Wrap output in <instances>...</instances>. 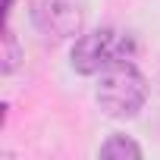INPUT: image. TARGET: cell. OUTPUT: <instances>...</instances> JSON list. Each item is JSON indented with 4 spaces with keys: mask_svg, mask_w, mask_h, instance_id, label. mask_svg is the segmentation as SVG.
Here are the masks:
<instances>
[{
    "mask_svg": "<svg viewBox=\"0 0 160 160\" xmlns=\"http://www.w3.org/2000/svg\"><path fill=\"white\" fill-rule=\"evenodd\" d=\"M119 60H135V41L132 35L110 28V25L78 35L69 53V63L78 75H101L107 66Z\"/></svg>",
    "mask_w": 160,
    "mask_h": 160,
    "instance_id": "cell-2",
    "label": "cell"
},
{
    "mask_svg": "<svg viewBox=\"0 0 160 160\" xmlns=\"http://www.w3.org/2000/svg\"><path fill=\"white\" fill-rule=\"evenodd\" d=\"M148 94H151L148 78L141 75L135 60H119L107 66L98 78V91H94L98 107L110 119H135L144 110Z\"/></svg>",
    "mask_w": 160,
    "mask_h": 160,
    "instance_id": "cell-1",
    "label": "cell"
},
{
    "mask_svg": "<svg viewBox=\"0 0 160 160\" xmlns=\"http://www.w3.org/2000/svg\"><path fill=\"white\" fill-rule=\"evenodd\" d=\"M101 157H107V160H126V157H132V160H138L144 151H141V144L135 141V138H129V135H119V132H113L104 144H101V151H98Z\"/></svg>",
    "mask_w": 160,
    "mask_h": 160,
    "instance_id": "cell-4",
    "label": "cell"
},
{
    "mask_svg": "<svg viewBox=\"0 0 160 160\" xmlns=\"http://www.w3.org/2000/svg\"><path fill=\"white\" fill-rule=\"evenodd\" d=\"M88 0H28V16L44 38L69 41L85 28Z\"/></svg>",
    "mask_w": 160,
    "mask_h": 160,
    "instance_id": "cell-3",
    "label": "cell"
},
{
    "mask_svg": "<svg viewBox=\"0 0 160 160\" xmlns=\"http://www.w3.org/2000/svg\"><path fill=\"white\" fill-rule=\"evenodd\" d=\"M0 60H3V63H0L3 75L16 72V66H19V60H22V50H19V41H16V32L10 28V22H7V28H3V57H0Z\"/></svg>",
    "mask_w": 160,
    "mask_h": 160,
    "instance_id": "cell-5",
    "label": "cell"
}]
</instances>
